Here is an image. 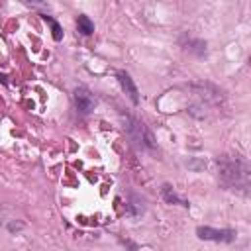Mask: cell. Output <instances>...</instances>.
<instances>
[{"label":"cell","mask_w":251,"mask_h":251,"mask_svg":"<svg viewBox=\"0 0 251 251\" xmlns=\"http://www.w3.org/2000/svg\"><path fill=\"white\" fill-rule=\"evenodd\" d=\"M218 165H220V176L227 186H247L249 171H247V165L241 159L222 157L218 161Z\"/></svg>","instance_id":"6da1fadb"},{"label":"cell","mask_w":251,"mask_h":251,"mask_svg":"<svg viewBox=\"0 0 251 251\" xmlns=\"http://www.w3.org/2000/svg\"><path fill=\"white\" fill-rule=\"evenodd\" d=\"M126 131H127V135L137 143V145H143V147H149V149H153L155 147V141H153V135L149 133V129L143 126V122H139V120H135V118H129V116H126Z\"/></svg>","instance_id":"7a4b0ae2"},{"label":"cell","mask_w":251,"mask_h":251,"mask_svg":"<svg viewBox=\"0 0 251 251\" xmlns=\"http://www.w3.org/2000/svg\"><path fill=\"white\" fill-rule=\"evenodd\" d=\"M196 233H198L200 239H206V241L229 243V241L235 239V231H231V229H214V227H208V226H206V227L200 226V227L196 229Z\"/></svg>","instance_id":"3957f363"},{"label":"cell","mask_w":251,"mask_h":251,"mask_svg":"<svg viewBox=\"0 0 251 251\" xmlns=\"http://www.w3.org/2000/svg\"><path fill=\"white\" fill-rule=\"evenodd\" d=\"M75 104H76L78 112L88 114V112L94 110L96 98H94V94H92L86 86H76V88H75Z\"/></svg>","instance_id":"277c9868"},{"label":"cell","mask_w":251,"mask_h":251,"mask_svg":"<svg viewBox=\"0 0 251 251\" xmlns=\"http://www.w3.org/2000/svg\"><path fill=\"white\" fill-rule=\"evenodd\" d=\"M118 80H120V86H122V90L127 94V98H129L133 104H137V102H139V92H137V86H135L133 78L129 76V73H126V71H120V73H118Z\"/></svg>","instance_id":"5b68a950"},{"label":"cell","mask_w":251,"mask_h":251,"mask_svg":"<svg viewBox=\"0 0 251 251\" xmlns=\"http://www.w3.org/2000/svg\"><path fill=\"white\" fill-rule=\"evenodd\" d=\"M161 194H163L165 202H169V204H180V206H186V202H184V200L175 192V188H173L171 184H163Z\"/></svg>","instance_id":"8992f818"},{"label":"cell","mask_w":251,"mask_h":251,"mask_svg":"<svg viewBox=\"0 0 251 251\" xmlns=\"http://www.w3.org/2000/svg\"><path fill=\"white\" fill-rule=\"evenodd\" d=\"M76 27H78V31H80L82 35H90V33L94 31L92 20H90L88 16H84V14H80V16L76 18Z\"/></svg>","instance_id":"52a82bcc"},{"label":"cell","mask_w":251,"mask_h":251,"mask_svg":"<svg viewBox=\"0 0 251 251\" xmlns=\"http://www.w3.org/2000/svg\"><path fill=\"white\" fill-rule=\"evenodd\" d=\"M43 18H45V20H47V22L51 24V29H53V37H55V39L59 41V39L63 37V33H61V25H59V24H57L55 20H51L49 16H43Z\"/></svg>","instance_id":"ba28073f"}]
</instances>
